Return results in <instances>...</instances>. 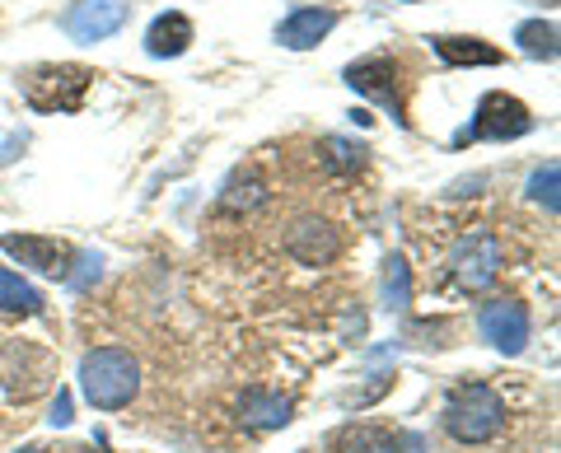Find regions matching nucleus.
<instances>
[{"label":"nucleus","mask_w":561,"mask_h":453,"mask_svg":"<svg viewBox=\"0 0 561 453\" xmlns=\"http://www.w3.org/2000/svg\"><path fill=\"white\" fill-rule=\"evenodd\" d=\"M136 388H140V364L131 351H122V346H99V351L80 360V393L90 407L117 411L131 403Z\"/></svg>","instance_id":"1"},{"label":"nucleus","mask_w":561,"mask_h":453,"mask_svg":"<svg viewBox=\"0 0 561 453\" xmlns=\"http://www.w3.org/2000/svg\"><path fill=\"white\" fill-rule=\"evenodd\" d=\"M505 426V403L496 388L486 383H459L445 403V430L454 434L459 444H486L496 440Z\"/></svg>","instance_id":"2"},{"label":"nucleus","mask_w":561,"mask_h":453,"mask_svg":"<svg viewBox=\"0 0 561 453\" xmlns=\"http://www.w3.org/2000/svg\"><path fill=\"white\" fill-rule=\"evenodd\" d=\"M534 131V113L524 108V103L515 94H501L491 90L482 94L478 113H472L468 127L454 136V146H468V141H519V136Z\"/></svg>","instance_id":"3"},{"label":"nucleus","mask_w":561,"mask_h":453,"mask_svg":"<svg viewBox=\"0 0 561 453\" xmlns=\"http://www.w3.org/2000/svg\"><path fill=\"white\" fill-rule=\"evenodd\" d=\"M90 84H94V71H84V66H38V71L24 76V98L38 113H70L80 108Z\"/></svg>","instance_id":"4"},{"label":"nucleus","mask_w":561,"mask_h":453,"mask_svg":"<svg viewBox=\"0 0 561 453\" xmlns=\"http://www.w3.org/2000/svg\"><path fill=\"white\" fill-rule=\"evenodd\" d=\"M501 263H505L501 239H496V234H486V230L459 239V243H454V257H449L454 281H459L463 290H486V286L501 276Z\"/></svg>","instance_id":"5"},{"label":"nucleus","mask_w":561,"mask_h":453,"mask_svg":"<svg viewBox=\"0 0 561 453\" xmlns=\"http://www.w3.org/2000/svg\"><path fill=\"white\" fill-rule=\"evenodd\" d=\"M0 253H10L20 267L57 276V281H70V263H76V248L51 234H5L0 239Z\"/></svg>","instance_id":"6"},{"label":"nucleus","mask_w":561,"mask_h":453,"mask_svg":"<svg viewBox=\"0 0 561 453\" xmlns=\"http://www.w3.org/2000/svg\"><path fill=\"white\" fill-rule=\"evenodd\" d=\"M131 0H80V5L66 10V33L76 43H103L127 24Z\"/></svg>","instance_id":"7"},{"label":"nucleus","mask_w":561,"mask_h":453,"mask_svg":"<svg viewBox=\"0 0 561 453\" xmlns=\"http://www.w3.org/2000/svg\"><path fill=\"white\" fill-rule=\"evenodd\" d=\"M478 327H482V337L496 346L501 356H519L524 346H529V309L515 304V300H496V304H486L478 313Z\"/></svg>","instance_id":"8"},{"label":"nucleus","mask_w":561,"mask_h":453,"mask_svg":"<svg viewBox=\"0 0 561 453\" xmlns=\"http://www.w3.org/2000/svg\"><path fill=\"white\" fill-rule=\"evenodd\" d=\"M346 84H351L356 94H365V98H379L398 121H408V117H402V98H398V61H393V57L351 61V66H346Z\"/></svg>","instance_id":"9"},{"label":"nucleus","mask_w":561,"mask_h":453,"mask_svg":"<svg viewBox=\"0 0 561 453\" xmlns=\"http://www.w3.org/2000/svg\"><path fill=\"white\" fill-rule=\"evenodd\" d=\"M332 28H337V14H332V10L300 5V10H290L286 20L276 24V43L290 47V51H309V47H319Z\"/></svg>","instance_id":"10"},{"label":"nucleus","mask_w":561,"mask_h":453,"mask_svg":"<svg viewBox=\"0 0 561 453\" xmlns=\"http://www.w3.org/2000/svg\"><path fill=\"white\" fill-rule=\"evenodd\" d=\"M286 253L295 257V263H305V267H323V263H332V257L342 253V239L323 220H295V230L286 234Z\"/></svg>","instance_id":"11"},{"label":"nucleus","mask_w":561,"mask_h":453,"mask_svg":"<svg viewBox=\"0 0 561 453\" xmlns=\"http://www.w3.org/2000/svg\"><path fill=\"white\" fill-rule=\"evenodd\" d=\"M192 38H197V33H192V20L173 10V14H160V20L146 28V51L154 61H169V57H183L192 47Z\"/></svg>","instance_id":"12"},{"label":"nucleus","mask_w":561,"mask_h":453,"mask_svg":"<svg viewBox=\"0 0 561 453\" xmlns=\"http://www.w3.org/2000/svg\"><path fill=\"white\" fill-rule=\"evenodd\" d=\"M290 397H280V393H262V388H249L239 397V421L249 426V430H280L290 421Z\"/></svg>","instance_id":"13"},{"label":"nucleus","mask_w":561,"mask_h":453,"mask_svg":"<svg viewBox=\"0 0 561 453\" xmlns=\"http://www.w3.org/2000/svg\"><path fill=\"white\" fill-rule=\"evenodd\" d=\"M431 47L445 66H496L501 61V51L486 47L482 38H449V33H440V38H431Z\"/></svg>","instance_id":"14"},{"label":"nucleus","mask_w":561,"mask_h":453,"mask_svg":"<svg viewBox=\"0 0 561 453\" xmlns=\"http://www.w3.org/2000/svg\"><path fill=\"white\" fill-rule=\"evenodd\" d=\"M332 449L337 453H398V434L379 430V426H346Z\"/></svg>","instance_id":"15"},{"label":"nucleus","mask_w":561,"mask_h":453,"mask_svg":"<svg viewBox=\"0 0 561 453\" xmlns=\"http://www.w3.org/2000/svg\"><path fill=\"white\" fill-rule=\"evenodd\" d=\"M38 309H43V294L28 281H20L10 267H0V313H38Z\"/></svg>","instance_id":"16"},{"label":"nucleus","mask_w":561,"mask_h":453,"mask_svg":"<svg viewBox=\"0 0 561 453\" xmlns=\"http://www.w3.org/2000/svg\"><path fill=\"white\" fill-rule=\"evenodd\" d=\"M515 43L524 57H538V61H552L557 57V24L552 20H529L515 28Z\"/></svg>","instance_id":"17"},{"label":"nucleus","mask_w":561,"mask_h":453,"mask_svg":"<svg viewBox=\"0 0 561 453\" xmlns=\"http://www.w3.org/2000/svg\"><path fill=\"white\" fill-rule=\"evenodd\" d=\"M383 267H389V271H383V300H389V309H408V300H412L408 263H402V257H389Z\"/></svg>","instance_id":"18"},{"label":"nucleus","mask_w":561,"mask_h":453,"mask_svg":"<svg viewBox=\"0 0 561 453\" xmlns=\"http://www.w3.org/2000/svg\"><path fill=\"white\" fill-rule=\"evenodd\" d=\"M557 183H561V164L557 160H548V164H542L538 173H534V178H529V197L538 201V206H548V211L557 216Z\"/></svg>","instance_id":"19"},{"label":"nucleus","mask_w":561,"mask_h":453,"mask_svg":"<svg viewBox=\"0 0 561 453\" xmlns=\"http://www.w3.org/2000/svg\"><path fill=\"white\" fill-rule=\"evenodd\" d=\"M323 150H332V164H337V169H360V164H365V150L351 146V141H342V136H328Z\"/></svg>","instance_id":"20"},{"label":"nucleus","mask_w":561,"mask_h":453,"mask_svg":"<svg viewBox=\"0 0 561 453\" xmlns=\"http://www.w3.org/2000/svg\"><path fill=\"white\" fill-rule=\"evenodd\" d=\"M47 421H51V426H70V393H66V388L57 393V407H51Z\"/></svg>","instance_id":"21"},{"label":"nucleus","mask_w":561,"mask_h":453,"mask_svg":"<svg viewBox=\"0 0 561 453\" xmlns=\"http://www.w3.org/2000/svg\"><path fill=\"white\" fill-rule=\"evenodd\" d=\"M24 141H28V136L20 131V136H10V141H5V146H0V169H5V164L14 160V150H24Z\"/></svg>","instance_id":"22"},{"label":"nucleus","mask_w":561,"mask_h":453,"mask_svg":"<svg viewBox=\"0 0 561 453\" xmlns=\"http://www.w3.org/2000/svg\"><path fill=\"white\" fill-rule=\"evenodd\" d=\"M20 453H47V449H20Z\"/></svg>","instance_id":"23"},{"label":"nucleus","mask_w":561,"mask_h":453,"mask_svg":"<svg viewBox=\"0 0 561 453\" xmlns=\"http://www.w3.org/2000/svg\"><path fill=\"white\" fill-rule=\"evenodd\" d=\"M90 453H108V449H90Z\"/></svg>","instance_id":"24"}]
</instances>
